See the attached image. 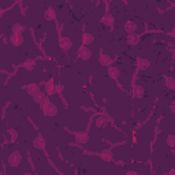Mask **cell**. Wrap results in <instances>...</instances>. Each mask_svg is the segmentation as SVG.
Masks as SVG:
<instances>
[{
	"label": "cell",
	"instance_id": "1",
	"mask_svg": "<svg viewBox=\"0 0 175 175\" xmlns=\"http://www.w3.org/2000/svg\"><path fill=\"white\" fill-rule=\"evenodd\" d=\"M41 110H43V114L45 116H53V115H56V112H58V110H56V107H55V104H52L51 101L47 98L45 101H44L43 104H41Z\"/></svg>",
	"mask_w": 175,
	"mask_h": 175
},
{
	"label": "cell",
	"instance_id": "2",
	"mask_svg": "<svg viewBox=\"0 0 175 175\" xmlns=\"http://www.w3.org/2000/svg\"><path fill=\"white\" fill-rule=\"evenodd\" d=\"M60 90H62V88L55 86V84H53L52 79H51L48 84L45 85V88H44V92H45V94H48V96H53V94H56Z\"/></svg>",
	"mask_w": 175,
	"mask_h": 175
},
{
	"label": "cell",
	"instance_id": "3",
	"mask_svg": "<svg viewBox=\"0 0 175 175\" xmlns=\"http://www.w3.org/2000/svg\"><path fill=\"white\" fill-rule=\"evenodd\" d=\"M21 160H22V156L19 152H12V153L8 156V164L12 165V167H17V165L21 164Z\"/></svg>",
	"mask_w": 175,
	"mask_h": 175
},
{
	"label": "cell",
	"instance_id": "4",
	"mask_svg": "<svg viewBox=\"0 0 175 175\" xmlns=\"http://www.w3.org/2000/svg\"><path fill=\"white\" fill-rule=\"evenodd\" d=\"M78 56L81 58L82 60H88L89 58L92 56V52H90V49L88 48V47H81V48L78 49Z\"/></svg>",
	"mask_w": 175,
	"mask_h": 175
},
{
	"label": "cell",
	"instance_id": "5",
	"mask_svg": "<svg viewBox=\"0 0 175 175\" xmlns=\"http://www.w3.org/2000/svg\"><path fill=\"white\" fill-rule=\"evenodd\" d=\"M98 63H100L101 66H106V67H111L112 59L110 58V55H106V53H103V55H100V58H98Z\"/></svg>",
	"mask_w": 175,
	"mask_h": 175
},
{
	"label": "cell",
	"instance_id": "6",
	"mask_svg": "<svg viewBox=\"0 0 175 175\" xmlns=\"http://www.w3.org/2000/svg\"><path fill=\"white\" fill-rule=\"evenodd\" d=\"M88 133L86 131H79L75 134V140H77V142H79V144H85V142H88Z\"/></svg>",
	"mask_w": 175,
	"mask_h": 175
},
{
	"label": "cell",
	"instance_id": "7",
	"mask_svg": "<svg viewBox=\"0 0 175 175\" xmlns=\"http://www.w3.org/2000/svg\"><path fill=\"white\" fill-rule=\"evenodd\" d=\"M94 41V37L92 33H84L82 34V44H84L85 47H88L89 44H92Z\"/></svg>",
	"mask_w": 175,
	"mask_h": 175
},
{
	"label": "cell",
	"instance_id": "8",
	"mask_svg": "<svg viewBox=\"0 0 175 175\" xmlns=\"http://www.w3.org/2000/svg\"><path fill=\"white\" fill-rule=\"evenodd\" d=\"M60 47H62L63 49H66V51H69L70 48H71L73 44H71V41H70L69 37H62V39H60Z\"/></svg>",
	"mask_w": 175,
	"mask_h": 175
},
{
	"label": "cell",
	"instance_id": "9",
	"mask_svg": "<svg viewBox=\"0 0 175 175\" xmlns=\"http://www.w3.org/2000/svg\"><path fill=\"white\" fill-rule=\"evenodd\" d=\"M120 71L118 67H114V66H111V67H108V75H110L112 79H118V77H119Z\"/></svg>",
	"mask_w": 175,
	"mask_h": 175
},
{
	"label": "cell",
	"instance_id": "10",
	"mask_svg": "<svg viewBox=\"0 0 175 175\" xmlns=\"http://www.w3.org/2000/svg\"><path fill=\"white\" fill-rule=\"evenodd\" d=\"M33 98H34V101H36V103L40 104V106L47 100V97H45V94H44V92H41V90L37 92V93L33 96Z\"/></svg>",
	"mask_w": 175,
	"mask_h": 175
},
{
	"label": "cell",
	"instance_id": "11",
	"mask_svg": "<svg viewBox=\"0 0 175 175\" xmlns=\"http://www.w3.org/2000/svg\"><path fill=\"white\" fill-rule=\"evenodd\" d=\"M33 146L34 148H37V149H44L45 148V142H44V138L43 137H37L36 140H34V142H33Z\"/></svg>",
	"mask_w": 175,
	"mask_h": 175
},
{
	"label": "cell",
	"instance_id": "12",
	"mask_svg": "<svg viewBox=\"0 0 175 175\" xmlns=\"http://www.w3.org/2000/svg\"><path fill=\"white\" fill-rule=\"evenodd\" d=\"M22 36H15V34H12V36L10 37V43L12 44V45H15V47H19L22 45Z\"/></svg>",
	"mask_w": 175,
	"mask_h": 175
},
{
	"label": "cell",
	"instance_id": "13",
	"mask_svg": "<svg viewBox=\"0 0 175 175\" xmlns=\"http://www.w3.org/2000/svg\"><path fill=\"white\" fill-rule=\"evenodd\" d=\"M101 22H103L104 25H107V26H112L114 25V17L111 14H106L103 18H101Z\"/></svg>",
	"mask_w": 175,
	"mask_h": 175
},
{
	"label": "cell",
	"instance_id": "14",
	"mask_svg": "<svg viewBox=\"0 0 175 175\" xmlns=\"http://www.w3.org/2000/svg\"><path fill=\"white\" fill-rule=\"evenodd\" d=\"M125 29H126V31L129 34H133L135 31V29H137V26H135V23L134 22H131V21H129V22H126L125 23Z\"/></svg>",
	"mask_w": 175,
	"mask_h": 175
},
{
	"label": "cell",
	"instance_id": "15",
	"mask_svg": "<svg viewBox=\"0 0 175 175\" xmlns=\"http://www.w3.org/2000/svg\"><path fill=\"white\" fill-rule=\"evenodd\" d=\"M23 30H25V27L22 26L21 23H15L14 26L11 27V31L15 34V36H21V34H22V31H23Z\"/></svg>",
	"mask_w": 175,
	"mask_h": 175
},
{
	"label": "cell",
	"instance_id": "16",
	"mask_svg": "<svg viewBox=\"0 0 175 175\" xmlns=\"http://www.w3.org/2000/svg\"><path fill=\"white\" fill-rule=\"evenodd\" d=\"M100 157L103 159L104 161H111V160H112V153H111V151L106 149V151H103L100 153Z\"/></svg>",
	"mask_w": 175,
	"mask_h": 175
},
{
	"label": "cell",
	"instance_id": "17",
	"mask_svg": "<svg viewBox=\"0 0 175 175\" xmlns=\"http://www.w3.org/2000/svg\"><path fill=\"white\" fill-rule=\"evenodd\" d=\"M34 66H36V60L34 59H27L26 62L23 63V67L27 70V71H31V70L34 69Z\"/></svg>",
	"mask_w": 175,
	"mask_h": 175
},
{
	"label": "cell",
	"instance_id": "18",
	"mask_svg": "<svg viewBox=\"0 0 175 175\" xmlns=\"http://www.w3.org/2000/svg\"><path fill=\"white\" fill-rule=\"evenodd\" d=\"M138 40H140V37L137 36L135 33L129 34V39H127V44H130V45H135V44L138 43Z\"/></svg>",
	"mask_w": 175,
	"mask_h": 175
},
{
	"label": "cell",
	"instance_id": "19",
	"mask_svg": "<svg viewBox=\"0 0 175 175\" xmlns=\"http://www.w3.org/2000/svg\"><path fill=\"white\" fill-rule=\"evenodd\" d=\"M142 94H144V89H142L141 86H134L133 88V96L134 97H142Z\"/></svg>",
	"mask_w": 175,
	"mask_h": 175
},
{
	"label": "cell",
	"instance_id": "20",
	"mask_svg": "<svg viewBox=\"0 0 175 175\" xmlns=\"http://www.w3.org/2000/svg\"><path fill=\"white\" fill-rule=\"evenodd\" d=\"M27 92H29V94H31V96H34V94H36L37 92H40V88L37 86L36 84L29 85V86H27Z\"/></svg>",
	"mask_w": 175,
	"mask_h": 175
},
{
	"label": "cell",
	"instance_id": "21",
	"mask_svg": "<svg viewBox=\"0 0 175 175\" xmlns=\"http://www.w3.org/2000/svg\"><path fill=\"white\" fill-rule=\"evenodd\" d=\"M165 86L168 89H175V78H171V77L165 78Z\"/></svg>",
	"mask_w": 175,
	"mask_h": 175
},
{
	"label": "cell",
	"instance_id": "22",
	"mask_svg": "<svg viewBox=\"0 0 175 175\" xmlns=\"http://www.w3.org/2000/svg\"><path fill=\"white\" fill-rule=\"evenodd\" d=\"M165 141H167V145L170 146V148H174V146H175V135L170 134V135L167 137V140H165Z\"/></svg>",
	"mask_w": 175,
	"mask_h": 175
},
{
	"label": "cell",
	"instance_id": "23",
	"mask_svg": "<svg viewBox=\"0 0 175 175\" xmlns=\"http://www.w3.org/2000/svg\"><path fill=\"white\" fill-rule=\"evenodd\" d=\"M106 123H107V120H106V118H104V116H98L96 119V126L97 127H103Z\"/></svg>",
	"mask_w": 175,
	"mask_h": 175
},
{
	"label": "cell",
	"instance_id": "24",
	"mask_svg": "<svg viewBox=\"0 0 175 175\" xmlns=\"http://www.w3.org/2000/svg\"><path fill=\"white\" fill-rule=\"evenodd\" d=\"M138 65H140V67H144V69H146V67H149V60H146V59H140L138 60Z\"/></svg>",
	"mask_w": 175,
	"mask_h": 175
},
{
	"label": "cell",
	"instance_id": "25",
	"mask_svg": "<svg viewBox=\"0 0 175 175\" xmlns=\"http://www.w3.org/2000/svg\"><path fill=\"white\" fill-rule=\"evenodd\" d=\"M47 18H48V19H53V18H55V11H53V10L47 11Z\"/></svg>",
	"mask_w": 175,
	"mask_h": 175
},
{
	"label": "cell",
	"instance_id": "26",
	"mask_svg": "<svg viewBox=\"0 0 175 175\" xmlns=\"http://www.w3.org/2000/svg\"><path fill=\"white\" fill-rule=\"evenodd\" d=\"M10 135H11V142H15V140H17V131L11 130V131H10Z\"/></svg>",
	"mask_w": 175,
	"mask_h": 175
},
{
	"label": "cell",
	"instance_id": "27",
	"mask_svg": "<svg viewBox=\"0 0 175 175\" xmlns=\"http://www.w3.org/2000/svg\"><path fill=\"white\" fill-rule=\"evenodd\" d=\"M171 111H173V112H175V101H173V103H171Z\"/></svg>",
	"mask_w": 175,
	"mask_h": 175
},
{
	"label": "cell",
	"instance_id": "28",
	"mask_svg": "<svg viewBox=\"0 0 175 175\" xmlns=\"http://www.w3.org/2000/svg\"><path fill=\"white\" fill-rule=\"evenodd\" d=\"M165 175H175V170H170Z\"/></svg>",
	"mask_w": 175,
	"mask_h": 175
},
{
	"label": "cell",
	"instance_id": "29",
	"mask_svg": "<svg viewBox=\"0 0 175 175\" xmlns=\"http://www.w3.org/2000/svg\"><path fill=\"white\" fill-rule=\"evenodd\" d=\"M126 175H138L137 173H134V171H129V173H127Z\"/></svg>",
	"mask_w": 175,
	"mask_h": 175
},
{
	"label": "cell",
	"instance_id": "30",
	"mask_svg": "<svg viewBox=\"0 0 175 175\" xmlns=\"http://www.w3.org/2000/svg\"><path fill=\"white\" fill-rule=\"evenodd\" d=\"M171 36L175 37V29H173V33H171Z\"/></svg>",
	"mask_w": 175,
	"mask_h": 175
},
{
	"label": "cell",
	"instance_id": "31",
	"mask_svg": "<svg viewBox=\"0 0 175 175\" xmlns=\"http://www.w3.org/2000/svg\"><path fill=\"white\" fill-rule=\"evenodd\" d=\"M23 175H31V174H23Z\"/></svg>",
	"mask_w": 175,
	"mask_h": 175
}]
</instances>
